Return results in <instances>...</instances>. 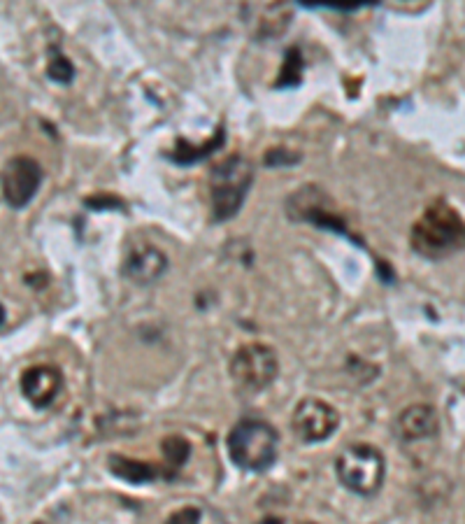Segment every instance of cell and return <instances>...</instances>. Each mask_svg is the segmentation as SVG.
<instances>
[{"label": "cell", "instance_id": "obj_1", "mask_svg": "<svg viewBox=\"0 0 465 524\" xmlns=\"http://www.w3.org/2000/svg\"><path fill=\"white\" fill-rule=\"evenodd\" d=\"M412 250L426 259H445L465 250V219L445 201L428 205L410 233Z\"/></svg>", "mask_w": 465, "mask_h": 524}, {"label": "cell", "instance_id": "obj_2", "mask_svg": "<svg viewBox=\"0 0 465 524\" xmlns=\"http://www.w3.org/2000/svg\"><path fill=\"white\" fill-rule=\"evenodd\" d=\"M279 436L273 424L259 417L240 420L228 434V455L242 471H268L275 464Z\"/></svg>", "mask_w": 465, "mask_h": 524}, {"label": "cell", "instance_id": "obj_3", "mask_svg": "<svg viewBox=\"0 0 465 524\" xmlns=\"http://www.w3.org/2000/svg\"><path fill=\"white\" fill-rule=\"evenodd\" d=\"M254 182L252 161L240 157H228L212 168L210 173V196L214 222H226L235 217L245 203Z\"/></svg>", "mask_w": 465, "mask_h": 524}, {"label": "cell", "instance_id": "obj_4", "mask_svg": "<svg viewBox=\"0 0 465 524\" xmlns=\"http://www.w3.org/2000/svg\"><path fill=\"white\" fill-rule=\"evenodd\" d=\"M335 473L349 492L359 497H372L384 485L386 459L375 445L356 443L342 450L335 459Z\"/></svg>", "mask_w": 465, "mask_h": 524}, {"label": "cell", "instance_id": "obj_5", "mask_svg": "<svg viewBox=\"0 0 465 524\" xmlns=\"http://www.w3.org/2000/svg\"><path fill=\"white\" fill-rule=\"evenodd\" d=\"M286 215H289L293 222H307L317 226V229L340 233V236H345L352 240V243L363 247L361 240L347 229V222L342 219L340 212L335 210L331 196L324 194L319 187H314V184H310V187H300L296 194L286 201Z\"/></svg>", "mask_w": 465, "mask_h": 524}, {"label": "cell", "instance_id": "obj_6", "mask_svg": "<svg viewBox=\"0 0 465 524\" xmlns=\"http://www.w3.org/2000/svg\"><path fill=\"white\" fill-rule=\"evenodd\" d=\"M279 373L277 352L268 345L249 343L233 354L231 359V375L245 389L261 392L270 387Z\"/></svg>", "mask_w": 465, "mask_h": 524}, {"label": "cell", "instance_id": "obj_7", "mask_svg": "<svg viewBox=\"0 0 465 524\" xmlns=\"http://www.w3.org/2000/svg\"><path fill=\"white\" fill-rule=\"evenodd\" d=\"M45 180V171L38 161L31 157H14L5 164L0 187H3L5 203L14 210L26 208L38 194L40 184Z\"/></svg>", "mask_w": 465, "mask_h": 524}, {"label": "cell", "instance_id": "obj_8", "mask_svg": "<svg viewBox=\"0 0 465 524\" xmlns=\"http://www.w3.org/2000/svg\"><path fill=\"white\" fill-rule=\"evenodd\" d=\"M340 413L321 399H303L293 410L291 427L303 443H321L335 434Z\"/></svg>", "mask_w": 465, "mask_h": 524}, {"label": "cell", "instance_id": "obj_9", "mask_svg": "<svg viewBox=\"0 0 465 524\" xmlns=\"http://www.w3.org/2000/svg\"><path fill=\"white\" fill-rule=\"evenodd\" d=\"M168 271V257L163 254L159 247L154 245H135L126 252L124 266L121 273L135 285H154L156 280L163 278V273Z\"/></svg>", "mask_w": 465, "mask_h": 524}, {"label": "cell", "instance_id": "obj_10", "mask_svg": "<svg viewBox=\"0 0 465 524\" xmlns=\"http://www.w3.org/2000/svg\"><path fill=\"white\" fill-rule=\"evenodd\" d=\"M63 387V375L52 364H38L31 366L21 375V392L35 408L52 406Z\"/></svg>", "mask_w": 465, "mask_h": 524}, {"label": "cell", "instance_id": "obj_11", "mask_svg": "<svg viewBox=\"0 0 465 524\" xmlns=\"http://www.w3.org/2000/svg\"><path fill=\"white\" fill-rule=\"evenodd\" d=\"M245 19L254 38L273 40L289 28L291 10L286 5H247Z\"/></svg>", "mask_w": 465, "mask_h": 524}, {"label": "cell", "instance_id": "obj_12", "mask_svg": "<svg viewBox=\"0 0 465 524\" xmlns=\"http://www.w3.org/2000/svg\"><path fill=\"white\" fill-rule=\"evenodd\" d=\"M398 436L403 441H424V438H433L440 431L438 410L428 403H414L407 406L396 420Z\"/></svg>", "mask_w": 465, "mask_h": 524}, {"label": "cell", "instance_id": "obj_13", "mask_svg": "<svg viewBox=\"0 0 465 524\" xmlns=\"http://www.w3.org/2000/svg\"><path fill=\"white\" fill-rule=\"evenodd\" d=\"M110 471L117 478L126 480V483H135V485L149 483V480H156V478L163 476L161 466L138 462V459H128V457H121V455L110 457Z\"/></svg>", "mask_w": 465, "mask_h": 524}, {"label": "cell", "instance_id": "obj_14", "mask_svg": "<svg viewBox=\"0 0 465 524\" xmlns=\"http://www.w3.org/2000/svg\"><path fill=\"white\" fill-rule=\"evenodd\" d=\"M224 126H221V129L214 133V136L207 140V143H203L200 147H193L186 143V140H177V147H175V152L173 154H168L170 159L175 161V164H184V166H189V164H198V161H203L210 157L212 152H217L221 145H224Z\"/></svg>", "mask_w": 465, "mask_h": 524}, {"label": "cell", "instance_id": "obj_15", "mask_svg": "<svg viewBox=\"0 0 465 524\" xmlns=\"http://www.w3.org/2000/svg\"><path fill=\"white\" fill-rule=\"evenodd\" d=\"M161 448H163V466H161L163 478H173L186 464V459H189L191 445L189 441H184L182 436H168L163 438Z\"/></svg>", "mask_w": 465, "mask_h": 524}, {"label": "cell", "instance_id": "obj_16", "mask_svg": "<svg viewBox=\"0 0 465 524\" xmlns=\"http://www.w3.org/2000/svg\"><path fill=\"white\" fill-rule=\"evenodd\" d=\"M303 68H305V61H303V54H300V49L298 47L286 49L282 70H279L275 87L279 89L296 87V84H300V77H303Z\"/></svg>", "mask_w": 465, "mask_h": 524}, {"label": "cell", "instance_id": "obj_17", "mask_svg": "<svg viewBox=\"0 0 465 524\" xmlns=\"http://www.w3.org/2000/svg\"><path fill=\"white\" fill-rule=\"evenodd\" d=\"M47 75L59 84H70L75 77V68L66 54L59 47H49V61H47Z\"/></svg>", "mask_w": 465, "mask_h": 524}, {"label": "cell", "instance_id": "obj_18", "mask_svg": "<svg viewBox=\"0 0 465 524\" xmlns=\"http://www.w3.org/2000/svg\"><path fill=\"white\" fill-rule=\"evenodd\" d=\"M166 524H200V511L196 506H184L170 515Z\"/></svg>", "mask_w": 465, "mask_h": 524}, {"label": "cell", "instance_id": "obj_19", "mask_svg": "<svg viewBox=\"0 0 465 524\" xmlns=\"http://www.w3.org/2000/svg\"><path fill=\"white\" fill-rule=\"evenodd\" d=\"M300 157L298 154H291L286 150H273L266 154V164L268 166H289V164H298Z\"/></svg>", "mask_w": 465, "mask_h": 524}, {"label": "cell", "instance_id": "obj_20", "mask_svg": "<svg viewBox=\"0 0 465 524\" xmlns=\"http://www.w3.org/2000/svg\"><path fill=\"white\" fill-rule=\"evenodd\" d=\"M5 308H3V303H0V327H3V324H5Z\"/></svg>", "mask_w": 465, "mask_h": 524}, {"label": "cell", "instance_id": "obj_21", "mask_svg": "<svg viewBox=\"0 0 465 524\" xmlns=\"http://www.w3.org/2000/svg\"><path fill=\"white\" fill-rule=\"evenodd\" d=\"M303 524H317V522H303Z\"/></svg>", "mask_w": 465, "mask_h": 524}, {"label": "cell", "instance_id": "obj_22", "mask_svg": "<svg viewBox=\"0 0 465 524\" xmlns=\"http://www.w3.org/2000/svg\"><path fill=\"white\" fill-rule=\"evenodd\" d=\"M35 524H47V522H35Z\"/></svg>", "mask_w": 465, "mask_h": 524}]
</instances>
